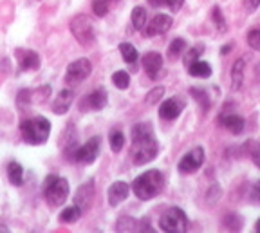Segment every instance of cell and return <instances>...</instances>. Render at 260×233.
I'll return each instance as SVG.
<instances>
[{
  "label": "cell",
  "mask_w": 260,
  "mask_h": 233,
  "mask_svg": "<svg viewBox=\"0 0 260 233\" xmlns=\"http://www.w3.org/2000/svg\"><path fill=\"white\" fill-rule=\"evenodd\" d=\"M190 92H191V96H193V98L204 107V111H206L208 107H210V99H208V96H206V90H203V89H191Z\"/></svg>",
  "instance_id": "34"
},
{
  "label": "cell",
  "mask_w": 260,
  "mask_h": 233,
  "mask_svg": "<svg viewBox=\"0 0 260 233\" xmlns=\"http://www.w3.org/2000/svg\"><path fill=\"white\" fill-rule=\"evenodd\" d=\"M184 49H186V42L183 38H175V40H172L170 47H168V58L170 60H177L184 53Z\"/></svg>",
  "instance_id": "24"
},
{
  "label": "cell",
  "mask_w": 260,
  "mask_h": 233,
  "mask_svg": "<svg viewBox=\"0 0 260 233\" xmlns=\"http://www.w3.org/2000/svg\"><path fill=\"white\" fill-rule=\"evenodd\" d=\"M188 73H190V76H193V78H210L211 65L203 60H197L195 63H191V65L188 67Z\"/></svg>",
  "instance_id": "20"
},
{
  "label": "cell",
  "mask_w": 260,
  "mask_h": 233,
  "mask_svg": "<svg viewBox=\"0 0 260 233\" xmlns=\"http://www.w3.org/2000/svg\"><path fill=\"white\" fill-rule=\"evenodd\" d=\"M20 67L24 71H37L40 67V56L35 51H25L24 56H20Z\"/></svg>",
  "instance_id": "21"
},
{
  "label": "cell",
  "mask_w": 260,
  "mask_h": 233,
  "mask_svg": "<svg viewBox=\"0 0 260 233\" xmlns=\"http://www.w3.org/2000/svg\"><path fill=\"white\" fill-rule=\"evenodd\" d=\"M110 0H92V11L96 13V17H105L109 13Z\"/></svg>",
  "instance_id": "30"
},
{
  "label": "cell",
  "mask_w": 260,
  "mask_h": 233,
  "mask_svg": "<svg viewBox=\"0 0 260 233\" xmlns=\"http://www.w3.org/2000/svg\"><path fill=\"white\" fill-rule=\"evenodd\" d=\"M132 25L136 29H145L146 27V11L145 8H134L132 11Z\"/></svg>",
  "instance_id": "26"
},
{
  "label": "cell",
  "mask_w": 260,
  "mask_h": 233,
  "mask_svg": "<svg viewBox=\"0 0 260 233\" xmlns=\"http://www.w3.org/2000/svg\"><path fill=\"white\" fill-rule=\"evenodd\" d=\"M8 177L13 186H20V184L24 183V168L20 167V163L11 161V163L8 164Z\"/></svg>",
  "instance_id": "19"
},
{
  "label": "cell",
  "mask_w": 260,
  "mask_h": 233,
  "mask_svg": "<svg viewBox=\"0 0 260 233\" xmlns=\"http://www.w3.org/2000/svg\"><path fill=\"white\" fill-rule=\"evenodd\" d=\"M69 197V183L63 177L51 176L45 184V199L51 206H61Z\"/></svg>",
  "instance_id": "4"
},
{
  "label": "cell",
  "mask_w": 260,
  "mask_h": 233,
  "mask_svg": "<svg viewBox=\"0 0 260 233\" xmlns=\"http://www.w3.org/2000/svg\"><path fill=\"white\" fill-rule=\"evenodd\" d=\"M255 229H256V231L260 233V219H258V221H256V224H255Z\"/></svg>",
  "instance_id": "41"
},
{
  "label": "cell",
  "mask_w": 260,
  "mask_h": 233,
  "mask_svg": "<svg viewBox=\"0 0 260 233\" xmlns=\"http://www.w3.org/2000/svg\"><path fill=\"white\" fill-rule=\"evenodd\" d=\"M220 123H222L232 134H242V130H244V119L237 114H222L220 116Z\"/></svg>",
  "instance_id": "15"
},
{
  "label": "cell",
  "mask_w": 260,
  "mask_h": 233,
  "mask_svg": "<svg viewBox=\"0 0 260 233\" xmlns=\"http://www.w3.org/2000/svg\"><path fill=\"white\" fill-rule=\"evenodd\" d=\"M184 109V102L181 98H170V99H165L159 107V116L162 119H167V121H174Z\"/></svg>",
  "instance_id": "10"
},
{
  "label": "cell",
  "mask_w": 260,
  "mask_h": 233,
  "mask_svg": "<svg viewBox=\"0 0 260 233\" xmlns=\"http://www.w3.org/2000/svg\"><path fill=\"white\" fill-rule=\"evenodd\" d=\"M162 94H165V87H155L154 90H150V92L146 94V103H148V105H155V103L162 98Z\"/></svg>",
  "instance_id": "33"
},
{
  "label": "cell",
  "mask_w": 260,
  "mask_h": 233,
  "mask_svg": "<svg viewBox=\"0 0 260 233\" xmlns=\"http://www.w3.org/2000/svg\"><path fill=\"white\" fill-rule=\"evenodd\" d=\"M9 229H8V226H4V224H0V233H8Z\"/></svg>",
  "instance_id": "40"
},
{
  "label": "cell",
  "mask_w": 260,
  "mask_h": 233,
  "mask_svg": "<svg viewBox=\"0 0 260 233\" xmlns=\"http://www.w3.org/2000/svg\"><path fill=\"white\" fill-rule=\"evenodd\" d=\"M253 195L260 197V181H256V183H255V188H253Z\"/></svg>",
  "instance_id": "38"
},
{
  "label": "cell",
  "mask_w": 260,
  "mask_h": 233,
  "mask_svg": "<svg viewBox=\"0 0 260 233\" xmlns=\"http://www.w3.org/2000/svg\"><path fill=\"white\" fill-rule=\"evenodd\" d=\"M143 67H145V73L148 74L150 80H157L159 71L162 69V56L155 51L146 53L145 58H143Z\"/></svg>",
  "instance_id": "12"
},
{
  "label": "cell",
  "mask_w": 260,
  "mask_h": 233,
  "mask_svg": "<svg viewBox=\"0 0 260 233\" xmlns=\"http://www.w3.org/2000/svg\"><path fill=\"white\" fill-rule=\"evenodd\" d=\"M90 73H92V63H90L87 58H80V60L73 61V63L67 67L65 82L69 83V85H76V83L83 82L85 78H89Z\"/></svg>",
  "instance_id": "8"
},
{
  "label": "cell",
  "mask_w": 260,
  "mask_h": 233,
  "mask_svg": "<svg viewBox=\"0 0 260 233\" xmlns=\"http://www.w3.org/2000/svg\"><path fill=\"white\" fill-rule=\"evenodd\" d=\"M148 4H150L152 8H162V6L167 4V0H148Z\"/></svg>",
  "instance_id": "36"
},
{
  "label": "cell",
  "mask_w": 260,
  "mask_h": 233,
  "mask_svg": "<svg viewBox=\"0 0 260 233\" xmlns=\"http://www.w3.org/2000/svg\"><path fill=\"white\" fill-rule=\"evenodd\" d=\"M242 150L246 152V154L253 159V163L260 168V143L258 141H255V139H248V141L244 143Z\"/></svg>",
  "instance_id": "22"
},
{
  "label": "cell",
  "mask_w": 260,
  "mask_h": 233,
  "mask_svg": "<svg viewBox=\"0 0 260 233\" xmlns=\"http://www.w3.org/2000/svg\"><path fill=\"white\" fill-rule=\"evenodd\" d=\"M123 145H125V136L121 134L119 130H114L112 134H110V148H112V152H121Z\"/></svg>",
  "instance_id": "29"
},
{
  "label": "cell",
  "mask_w": 260,
  "mask_h": 233,
  "mask_svg": "<svg viewBox=\"0 0 260 233\" xmlns=\"http://www.w3.org/2000/svg\"><path fill=\"white\" fill-rule=\"evenodd\" d=\"M92 195H94L92 183L81 184L80 190H78V193H76V205L80 206L81 210H85L87 206L90 205V201H92Z\"/></svg>",
  "instance_id": "16"
},
{
  "label": "cell",
  "mask_w": 260,
  "mask_h": 233,
  "mask_svg": "<svg viewBox=\"0 0 260 233\" xmlns=\"http://www.w3.org/2000/svg\"><path fill=\"white\" fill-rule=\"evenodd\" d=\"M73 98H74L73 90H69V89L60 90V92H58V96H56V99H54V103H53V112H54V114L61 116V114H65V112L69 111L71 105H73Z\"/></svg>",
  "instance_id": "14"
},
{
  "label": "cell",
  "mask_w": 260,
  "mask_h": 233,
  "mask_svg": "<svg viewBox=\"0 0 260 233\" xmlns=\"http://www.w3.org/2000/svg\"><path fill=\"white\" fill-rule=\"evenodd\" d=\"M159 228L168 233H184L188 229L186 213L181 208H170L159 219Z\"/></svg>",
  "instance_id": "5"
},
{
  "label": "cell",
  "mask_w": 260,
  "mask_h": 233,
  "mask_svg": "<svg viewBox=\"0 0 260 233\" xmlns=\"http://www.w3.org/2000/svg\"><path fill=\"white\" fill-rule=\"evenodd\" d=\"M246 4H248L249 9H256L260 6V0H246Z\"/></svg>",
  "instance_id": "37"
},
{
  "label": "cell",
  "mask_w": 260,
  "mask_h": 233,
  "mask_svg": "<svg viewBox=\"0 0 260 233\" xmlns=\"http://www.w3.org/2000/svg\"><path fill=\"white\" fill-rule=\"evenodd\" d=\"M22 138L29 145H44L51 134V123L47 118L25 119L20 125Z\"/></svg>",
  "instance_id": "3"
},
{
  "label": "cell",
  "mask_w": 260,
  "mask_h": 233,
  "mask_svg": "<svg viewBox=\"0 0 260 233\" xmlns=\"http://www.w3.org/2000/svg\"><path fill=\"white\" fill-rule=\"evenodd\" d=\"M165 186V177L159 170H148V172L141 174L138 179L132 183V192L136 197L141 201H148L152 197L159 195Z\"/></svg>",
  "instance_id": "2"
},
{
  "label": "cell",
  "mask_w": 260,
  "mask_h": 233,
  "mask_svg": "<svg viewBox=\"0 0 260 233\" xmlns=\"http://www.w3.org/2000/svg\"><path fill=\"white\" fill-rule=\"evenodd\" d=\"M183 4H184V0H167V6L170 8L172 13H177L179 9L183 8Z\"/></svg>",
  "instance_id": "35"
},
{
  "label": "cell",
  "mask_w": 260,
  "mask_h": 233,
  "mask_svg": "<svg viewBox=\"0 0 260 233\" xmlns=\"http://www.w3.org/2000/svg\"><path fill=\"white\" fill-rule=\"evenodd\" d=\"M244 67H246V61L242 58L235 61V65L232 69V90H240L242 87V82H244Z\"/></svg>",
  "instance_id": "18"
},
{
  "label": "cell",
  "mask_w": 260,
  "mask_h": 233,
  "mask_svg": "<svg viewBox=\"0 0 260 233\" xmlns=\"http://www.w3.org/2000/svg\"><path fill=\"white\" fill-rule=\"evenodd\" d=\"M80 215H81V208L78 205H74V206H69V208H65L63 212L60 213V221L67 222V224H73V222H76L78 219H80Z\"/></svg>",
  "instance_id": "23"
},
{
  "label": "cell",
  "mask_w": 260,
  "mask_h": 233,
  "mask_svg": "<svg viewBox=\"0 0 260 233\" xmlns=\"http://www.w3.org/2000/svg\"><path fill=\"white\" fill-rule=\"evenodd\" d=\"M248 44H249V47H251V49H255V51H258V53H260V27L249 31Z\"/></svg>",
  "instance_id": "32"
},
{
  "label": "cell",
  "mask_w": 260,
  "mask_h": 233,
  "mask_svg": "<svg viewBox=\"0 0 260 233\" xmlns=\"http://www.w3.org/2000/svg\"><path fill=\"white\" fill-rule=\"evenodd\" d=\"M204 163V148L195 147L193 150H190L183 159L179 161V172L181 174H193L195 170H199Z\"/></svg>",
  "instance_id": "9"
},
{
  "label": "cell",
  "mask_w": 260,
  "mask_h": 233,
  "mask_svg": "<svg viewBox=\"0 0 260 233\" xmlns=\"http://www.w3.org/2000/svg\"><path fill=\"white\" fill-rule=\"evenodd\" d=\"M112 83L118 89H121V90H125L126 87L130 85V76H128V73L126 71H116V73L112 74Z\"/></svg>",
  "instance_id": "27"
},
{
  "label": "cell",
  "mask_w": 260,
  "mask_h": 233,
  "mask_svg": "<svg viewBox=\"0 0 260 233\" xmlns=\"http://www.w3.org/2000/svg\"><path fill=\"white\" fill-rule=\"evenodd\" d=\"M100 145H102V139L98 138V136H94L85 145H81V147H78L76 150L73 152V157H71V159L78 161V163H81V164H92L98 155H100Z\"/></svg>",
  "instance_id": "7"
},
{
  "label": "cell",
  "mask_w": 260,
  "mask_h": 233,
  "mask_svg": "<svg viewBox=\"0 0 260 233\" xmlns=\"http://www.w3.org/2000/svg\"><path fill=\"white\" fill-rule=\"evenodd\" d=\"M232 49H233V45H232V44H230V45H224V47H222V54L230 53V51H232Z\"/></svg>",
  "instance_id": "39"
},
{
  "label": "cell",
  "mask_w": 260,
  "mask_h": 233,
  "mask_svg": "<svg viewBox=\"0 0 260 233\" xmlns=\"http://www.w3.org/2000/svg\"><path fill=\"white\" fill-rule=\"evenodd\" d=\"M174 20L168 15H155L152 18V22L145 27V35L146 37H157V35H165L168 29L172 27Z\"/></svg>",
  "instance_id": "11"
},
{
  "label": "cell",
  "mask_w": 260,
  "mask_h": 233,
  "mask_svg": "<svg viewBox=\"0 0 260 233\" xmlns=\"http://www.w3.org/2000/svg\"><path fill=\"white\" fill-rule=\"evenodd\" d=\"M71 33L81 45H87L94 40V22L87 15H78L71 22Z\"/></svg>",
  "instance_id": "6"
},
{
  "label": "cell",
  "mask_w": 260,
  "mask_h": 233,
  "mask_svg": "<svg viewBox=\"0 0 260 233\" xmlns=\"http://www.w3.org/2000/svg\"><path fill=\"white\" fill-rule=\"evenodd\" d=\"M85 99H87V105H89V109L102 111V109H105V105H107V90L98 89V90H94L92 94L87 96Z\"/></svg>",
  "instance_id": "17"
},
{
  "label": "cell",
  "mask_w": 260,
  "mask_h": 233,
  "mask_svg": "<svg viewBox=\"0 0 260 233\" xmlns=\"http://www.w3.org/2000/svg\"><path fill=\"white\" fill-rule=\"evenodd\" d=\"M211 18H213V24L217 25V29H219L220 33H226V31H228V24H226V20H224L220 8H213V9H211Z\"/></svg>",
  "instance_id": "28"
},
{
  "label": "cell",
  "mask_w": 260,
  "mask_h": 233,
  "mask_svg": "<svg viewBox=\"0 0 260 233\" xmlns=\"http://www.w3.org/2000/svg\"><path fill=\"white\" fill-rule=\"evenodd\" d=\"M119 53H121L123 60L126 61V63H134L136 60H138V49H136L132 44H121L119 45Z\"/></svg>",
  "instance_id": "25"
},
{
  "label": "cell",
  "mask_w": 260,
  "mask_h": 233,
  "mask_svg": "<svg viewBox=\"0 0 260 233\" xmlns=\"http://www.w3.org/2000/svg\"><path fill=\"white\" fill-rule=\"evenodd\" d=\"M128 192H130V186L123 181H116L114 184H110L109 188V203L110 206H118L119 203L128 197Z\"/></svg>",
  "instance_id": "13"
},
{
  "label": "cell",
  "mask_w": 260,
  "mask_h": 233,
  "mask_svg": "<svg viewBox=\"0 0 260 233\" xmlns=\"http://www.w3.org/2000/svg\"><path fill=\"white\" fill-rule=\"evenodd\" d=\"M159 152V145L155 141L154 130L150 123H138L132 128V150L130 157L136 167L150 163Z\"/></svg>",
  "instance_id": "1"
},
{
  "label": "cell",
  "mask_w": 260,
  "mask_h": 233,
  "mask_svg": "<svg viewBox=\"0 0 260 233\" xmlns=\"http://www.w3.org/2000/svg\"><path fill=\"white\" fill-rule=\"evenodd\" d=\"M204 51V47H201V45H197V47H193V49H190L186 54H184V67H190L191 63H195V61L199 60V54Z\"/></svg>",
  "instance_id": "31"
}]
</instances>
